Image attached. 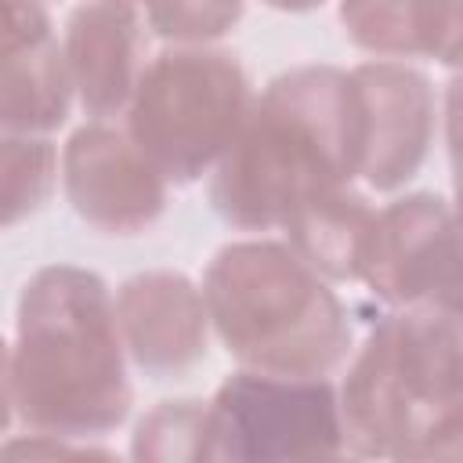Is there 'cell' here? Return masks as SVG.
I'll return each mask as SVG.
<instances>
[{
	"mask_svg": "<svg viewBox=\"0 0 463 463\" xmlns=\"http://www.w3.org/2000/svg\"><path fill=\"white\" fill-rule=\"evenodd\" d=\"M365 116L347 69L297 65L253 94L210 170V206L239 232H271L311 195L358 177Z\"/></svg>",
	"mask_w": 463,
	"mask_h": 463,
	"instance_id": "6da1fadb",
	"label": "cell"
},
{
	"mask_svg": "<svg viewBox=\"0 0 463 463\" xmlns=\"http://www.w3.org/2000/svg\"><path fill=\"white\" fill-rule=\"evenodd\" d=\"M14 416L40 434L94 441L127 423L134 387L109 282L76 264L29 275L11 347Z\"/></svg>",
	"mask_w": 463,
	"mask_h": 463,
	"instance_id": "7a4b0ae2",
	"label": "cell"
},
{
	"mask_svg": "<svg viewBox=\"0 0 463 463\" xmlns=\"http://www.w3.org/2000/svg\"><path fill=\"white\" fill-rule=\"evenodd\" d=\"M456 307H391L354 351L336 391L344 452L430 463L463 452V362Z\"/></svg>",
	"mask_w": 463,
	"mask_h": 463,
	"instance_id": "3957f363",
	"label": "cell"
},
{
	"mask_svg": "<svg viewBox=\"0 0 463 463\" xmlns=\"http://www.w3.org/2000/svg\"><path fill=\"white\" fill-rule=\"evenodd\" d=\"M199 289L210 329L242 369L333 376L351 358V322L340 297L289 242L242 239L221 246Z\"/></svg>",
	"mask_w": 463,
	"mask_h": 463,
	"instance_id": "277c9868",
	"label": "cell"
},
{
	"mask_svg": "<svg viewBox=\"0 0 463 463\" xmlns=\"http://www.w3.org/2000/svg\"><path fill=\"white\" fill-rule=\"evenodd\" d=\"M250 101V76L232 51L174 43L141 69L127 134L170 184H195L232 145Z\"/></svg>",
	"mask_w": 463,
	"mask_h": 463,
	"instance_id": "5b68a950",
	"label": "cell"
},
{
	"mask_svg": "<svg viewBox=\"0 0 463 463\" xmlns=\"http://www.w3.org/2000/svg\"><path fill=\"white\" fill-rule=\"evenodd\" d=\"M344 456L340 405L329 376L239 369L206 402V459H333Z\"/></svg>",
	"mask_w": 463,
	"mask_h": 463,
	"instance_id": "8992f818",
	"label": "cell"
},
{
	"mask_svg": "<svg viewBox=\"0 0 463 463\" xmlns=\"http://www.w3.org/2000/svg\"><path fill=\"white\" fill-rule=\"evenodd\" d=\"M358 282L387 307L459 311V235L449 199L409 192L376 210Z\"/></svg>",
	"mask_w": 463,
	"mask_h": 463,
	"instance_id": "52a82bcc",
	"label": "cell"
},
{
	"mask_svg": "<svg viewBox=\"0 0 463 463\" xmlns=\"http://www.w3.org/2000/svg\"><path fill=\"white\" fill-rule=\"evenodd\" d=\"M61 188L72 213L101 235H141L170 203V181L105 119L83 123L61 148Z\"/></svg>",
	"mask_w": 463,
	"mask_h": 463,
	"instance_id": "ba28073f",
	"label": "cell"
},
{
	"mask_svg": "<svg viewBox=\"0 0 463 463\" xmlns=\"http://www.w3.org/2000/svg\"><path fill=\"white\" fill-rule=\"evenodd\" d=\"M351 80L365 116L358 177L376 192H398L423 170L438 137V90L427 72L387 58L354 65Z\"/></svg>",
	"mask_w": 463,
	"mask_h": 463,
	"instance_id": "9c48e42d",
	"label": "cell"
},
{
	"mask_svg": "<svg viewBox=\"0 0 463 463\" xmlns=\"http://www.w3.org/2000/svg\"><path fill=\"white\" fill-rule=\"evenodd\" d=\"M112 304L127 362L148 380L184 376L206 358L210 315L203 289L184 271L156 268L130 275Z\"/></svg>",
	"mask_w": 463,
	"mask_h": 463,
	"instance_id": "30bf717a",
	"label": "cell"
},
{
	"mask_svg": "<svg viewBox=\"0 0 463 463\" xmlns=\"http://www.w3.org/2000/svg\"><path fill=\"white\" fill-rule=\"evenodd\" d=\"M65 69L90 119L127 112L145 69V29L130 0H87L65 18Z\"/></svg>",
	"mask_w": 463,
	"mask_h": 463,
	"instance_id": "8fae6325",
	"label": "cell"
},
{
	"mask_svg": "<svg viewBox=\"0 0 463 463\" xmlns=\"http://www.w3.org/2000/svg\"><path fill=\"white\" fill-rule=\"evenodd\" d=\"M72 98L51 18L0 43V134H51L69 119Z\"/></svg>",
	"mask_w": 463,
	"mask_h": 463,
	"instance_id": "7c38bea8",
	"label": "cell"
},
{
	"mask_svg": "<svg viewBox=\"0 0 463 463\" xmlns=\"http://www.w3.org/2000/svg\"><path fill=\"white\" fill-rule=\"evenodd\" d=\"M463 0H340L344 36L373 58H434L459 61Z\"/></svg>",
	"mask_w": 463,
	"mask_h": 463,
	"instance_id": "4fadbf2b",
	"label": "cell"
},
{
	"mask_svg": "<svg viewBox=\"0 0 463 463\" xmlns=\"http://www.w3.org/2000/svg\"><path fill=\"white\" fill-rule=\"evenodd\" d=\"M376 206L358 188H329L304 199L286 221L289 250L311 264L326 282H358Z\"/></svg>",
	"mask_w": 463,
	"mask_h": 463,
	"instance_id": "5bb4252c",
	"label": "cell"
},
{
	"mask_svg": "<svg viewBox=\"0 0 463 463\" xmlns=\"http://www.w3.org/2000/svg\"><path fill=\"white\" fill-rule=\"evenodd\" d=\"M58 188V148L47 134H0V232L36 217Z\"/></svg>",
	"mask_w": 463,
	"mask_h": 463,
	"instance_id": "9a60e30c",
	"label": "cell"
},
{
	"mask_svg": "<svg viewBox=\"0 0 463 463\" xmlns=\"http://www.w3.org/2000/svg\"><path fill=\"white\" fill-rule=\"evenodd\" d=\"M134 459L156 463H192L206 459V402L170 398L148 409L130 434Z\"/></svg>",
	"mask_w": 463,
	"mask_h": 463,
	"instance_id": "2e32d148",
	"label": "cell"
},
{
	"mask_svg": "<svg viewBox=\"0 0 463 463\" xmlns=\"http://www.w3.org/2000/svg\"><path fill=\"white\" fill-rule=\"evenodd\" d=\"M148 29L177 47H206L228 36L246 11V0H137Z\"/></svg>",
	"mask_w": 463,
	"mask_h": 463,
	"instance_id": "e0dca14e",
	"label": "cell"
},
{
	"mask_svg": "<svg viewBox=\"0 0 463 463\" xmlns=\"http://www.w3.org/2000/svg\"><path fill=\"white\" fill-rule=\"evenodd\" d=\"M0 456H112L101 445L76 441V438H58V434H40L29 430V438H14L0 445Z\"/></svg>",
	"mask_w": 463,
	"mask_h": 463,
	"instance_id": "ac0fdd59",
	"label": "cell"
},
{
	"mask_svg": "<svg viewBox=\"0 0 463 463\" xmlns=\"http://www.w3.org/2000/svg\"><path fill=\"white\" fill-rule=\"evenodd\" d=\"M43 18H51V14L40 0H0V43Z\"/></svg>",
	"mask_w": 463,
	"mask_h": 463,
	"instance_id": "d6986e66",
	"label": "cell"
},
{
	"mask_svg": "<svg viewBox=\"0 0 463 463\" xmlns=\"http://www.w3.org/2000/svg\"><path fill=\"white\" fill-rule=\"evenodd\" d=\"M14 420V387H11V347L0 336V438Z\"/></svg>",
	"mask_w": 463,
	"mask_h": 463,
	"instance_id": "ffe728a7",
	"label": "cell"
},
{
	"mask_svg": "<svg viewBox=\"0 0 463 463\" xmlns=\"http://www.w3.org/2000/svg\"><path fill=\"white\" fill-rule=\"evenodd\" d=\"M260 4H268L271 11H286V14H304V11L322 7L326 0H260Z\"/></svg>",
	"mask_w": 463,
	"mask_h": 463,
	"instance_id": "44dd1931",
	"label": "cell"
},
{
	"mask_svg": "<svg viewBox=\"0 0 463 463\" xmlns=\"http://www.w3.org/2000/svg\"><path fill=\"white\" fill-rule=\"evenodd\" d=\"M40 4H47V0H40Z\"/></svg>",
	"mask_w": 463,
	"mask_h": 463,
	"instance_id": "7402d4cb",
	"label": "cell"
}]
</instances>
